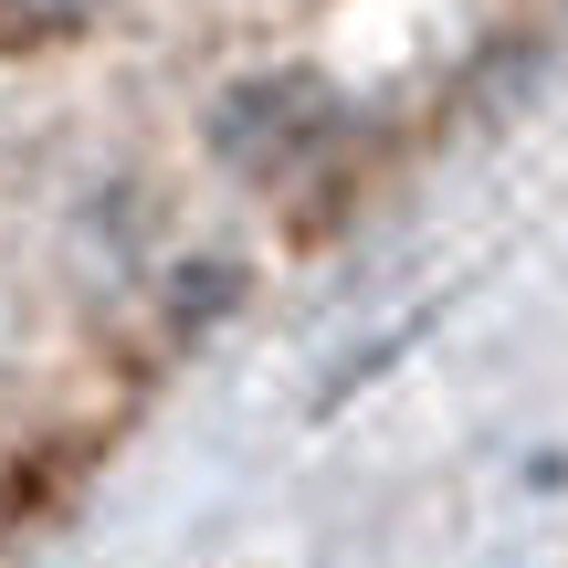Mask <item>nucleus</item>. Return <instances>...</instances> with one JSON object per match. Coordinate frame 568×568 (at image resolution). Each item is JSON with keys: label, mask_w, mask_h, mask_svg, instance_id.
<instances>
[{"label": "nucleus", "mask_w": 568, "mask_h": 568, "mask_svg": "<svg viewBox=\"0 0 568 568\" xmlns=\"http://www.w3.org/2000/svg\"><path fill=\"white\" fill-rule=\"evenodd\" d=\"M105 0H0V42L11 53H32V42H63V32H84Z\"/></svg>", "instance_id": "f257e3e1"}, {"label": "nucleus", "mask_w": 568, "mask_h": 568, "mask_svg": "<svg viewBox=\"0 0 568 568\" xmlns=\"http://www.w3.org/2000/svg\"><path fill=\"white\" fill-rule=\"evenodd\" d=\"M0 337H11V274H0Z\"/></svg>", "instance_id": "f03ea898"}]
</instances>
